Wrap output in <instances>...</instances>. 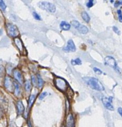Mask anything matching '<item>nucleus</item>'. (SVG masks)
<instances>
[{"mask_svg":"<svg viewBox=\"0 0 122 127\" xmlns=\"http://www.w3.org/2000/svg\"><path fill=\"white\" fill-rule=\"evenodd\" d=\"M83 79L86 82V83L89 86L90 88H92V89L98 91H104V87L100 83V81L97 78L87 77V78H83Z\"/></svg>","mask_w":122,"mask_h":127,"instance_id":"nucleus-1","label":"nucleus"},{"mask_svg":"<svg viewBox=\"0 0 122 127\" xmlns=\"http://www.w3.org/2000/svg\"><path fill=\"white\" fill-rule=\"evenodd\" d=\"M39 7L43 10L48 11L50 12H55L56 11V7L54 4L49 2H40L38 3Z\"/></svg>","mask_w":122,"mask_h":127,"instance_id":"nucleus-2","label":"nucleus"},{"mask_svg":"<svg viewBox=\"0 0 122 127\" xmlns=\"http://www.w3.org/2000/svg\"><path fill=\"white\" fill-rule=\"evenodd\" d=\"M6 29H7V32L9 36L12 37H16L19 34V32L15 25L12 24H7L6 26Z\"/></svg>","mask_w":122,"mask_h":127,"instance_id":"nucleus-3","label":"nucleus"},{"mask_svg":"<svg viewBox=\"0 0 122 127\" xmlns=\"http://www.w3.org/2000/svg\"><path fill=\"white\" fill-rule=\"evenodd\" d=\"M105 64L113 68L116 70H118V67L117 66V63H116V61L115 60L113 57H110V56L105 57Z\"/></svg>","mask_w":122,"mask_h":127,"instance_id":"nucleus-4","label":"nucleus"},{"mask_svg":"<svg viewBox=\"0 0 122 127\" xmlns=\"http://www.w3.org/2000/svg\"><path fill=\"white\" fill-rule=\"evenodd\" d=\"M4 86L9 91L12 92L14 89V83L9 76H6L5 78Z\"/></svg>","mask_w":122,"mask_h":127,"instance_id":"nucleus-5","label":"nucleus"},{"mask_svg":"<svg viewBox=\"0 0 122 127\" xmlns=\"http://www.w3.org/2000/svg\"><path fill=\"white\" fill-rule=\"evenodd\" d=\"M13 74L14 77L15 79L17 81L18 83H19V84H22L24 83V78L23 76H22V73L20 71L19 69H14L13 71Z\"/></svg>","mask_w":122,"mask_h":127,"instance_id":"nucleus-6","label":"nucleus"},{"mask_svg":"<svg viewBox=\"0 0 122 127\" xmlns=\"http://www.w3.org/2000/svg\"><path fill=\"white\" fill-rule=\"evenodd\" d=\"M63 50L66 52H74L76 50V47L72 40H69L67 42L66 47H65Z\"/></svg>","mask_w":122,"mask_h":127,"instance_id":"nucleus-7","label":"nucleus"},{"mask_svg":"<svg viewBox=\"0 0 122 127\" xmlns=\"http://www.w3.org/2000/svg\"><path fill=\"white\" fill-rule=\"evenodd\" d=\"M112 97H110L109 99H107V97H103V99H102V102H103L104 106L108 110H114V108H113V105H112Z\"/></svg>","mask_w":122,"mask_h":127,"instance_id":"nucleus-8","label":"nucleus"},{"mask_svg":"<svg viewBox=\"0 0 122 127\" xmlns=\"http://www.w3.org/2000/svg\"><path fill=\"white\" fill-rule=\"evenodd\" d=\"M66 127H75L74 119L72 114H69L66 120Z\"/></svg>","mask_w":122,"mask_h":127,"instance_id":"nucleus-9","label":"nucleus"},{"mask_svg":"<svg viewBox=\"0 0 122 127\" xmlns=\"http://www.w3.org/2000/svg\"><path fill=\"white\" fill-rule=\"evenodd\" d=\"M56 86H57V88L60 89H64L65 88V85L66 83L65 81L64 80H63L62 79H56Z\"/></svg>","mask_w":122,"mask_h":127,"instance_id":"nucleus-10","label":"nucleus"},{"mask_svg":"<svg viewBox=\"0 0 122 127\" xmlns=\"http://www.w3.org/2000/svg\"><path fill=\"white\" fill-rule=\"evenodd\" d=\"M16 107H17V113H18L19 115H22L24 112V106L22 101L19 100V101L17 102V104H16Z\"/></svg>","mask_w":122,"mask_h":127,"instance_id":"nucleus-11","label":"nucleus"},{"mask_svg":"<svg viewBox=\"0 0 122 127\" xmlns=\"http://www.w3.org/2000/svg\"><path fill=\"white\" fill-rule=\"evenodd\" d=\"M60 27L63 31H68L70 29V24L65 21H62L60 24Z\"/></svg>","mask_w":122,"mask_h":127,"instance_id":"nucleus-12","label":"nucleus"},{"mask_svg":"<svg viewBox=\"0 0 122 127\" xmlns=\"http://www.w3.org/2000/svg\"><path fill=\"white\" fill-rule=\"evenodd\" d=\"M77 29L78 30V32L80 33H82V34H86V33L88 32V28H87L86 26L82 24H80V26H78V28H77Z\"/></svg>","mask_w":122,"mask_h":127,"instance_id":"nucleus-13","label":"nucleus"},{"mask_svg":"<svg viewBox=\"0 0 122 127\" xmlns=\"http://www.w3.org/2000/svg\"><path fill=\"white\" fill-rule=\"evenodd\" d=\"M81 16H82V19L85 21L86 22H89L90 20V17L89 15L87 14V12L85 11H83L81 14Z\"/></svg>","mask_w":122,"mask_h":127,"instance_id":"nucleus-14","label":"nucleus"},{"mask_svg":"<svg viewBox=\"0 0 122 127\" xmlns=\"http://www.w3.org/2000/svg\"><path fill=\"white\" fill-rule=\"evenodd\" d=\"M35 99H36V96L34 95H31L29 96V99L28 101V107L31 109L32 107V104H33L34 102Z\"/></svg>","mask_w":122,"mask_h":127,"instance_id":"nucleus-15","label":"nucleus"},{"mask_svg":"<svg viewBox=\"0 0 122 127\" xmlns=\"http://www.w3.org/2000/svg\"><path fill=\"white\" fill-rule=\"evenodd\" d=\"M25 89H26V91L27 92V93L31 91V81H30L29 80L26 81V83H25Z\"/></svg>","mask_w":122,"mask_h":127,"instance_id":"nucleus-16","label":"nucleus"},{"mask_svg":"<svg viewBox=\"0 0 122 127\" xmlns=\"http://www.w3.org/2000/svg\"><path fill=\"white\" fill-rule=\"evenodd\" d=\"M37 85H38L39 88H42V86H43L44 84L43 79H42V78H41L39 74L37 76Z\"/></svg>","mask_w":122,"mask_h":127,"instance_id":"nucleus-17","label":"nucleus"},{"mask_svg":"<svg viewBox=\"0 0 122 127\" xmlns=\"http://www.w3.org/2000/svg\"><path fill=\"white\" fill-rule=\"evenodd\" d=\"M71 63L72 65H80L82 64V62L79 58H77L75 60H72L71 61Z\"/></svg>","mask_w":122,"mask_h":127,"instance_id":"nucleus-18","label":"nucleus"},{"mask_svg":"<svg viewBox=\"0 0 122 127\" xmlns=\"http://www.w3.org/2000/svg\"><path fill=\"white\" fill-rule=\"evenodd\" d=\"M15 42H16V45L17 46V47L19 48L20 50H21L22 49V42L20 40L19 38H16V39H15Z\"/></svg>","mask_w":122,"mask_h":127,"instance_id":"nucleus-19","label":"nucleus"},{"mask_svg":"<svg viewBox=\"0 0 122 127\" xmlns=\"http://www.w3.org/2000/svg\"><path fill=\"white\" fill-rule=\"evenodd\" d=\"M14 89H15V94H16L17 96L19 95L20 93H21V91H20L19 87V85L17 84V83H14Z\"/></svg>","mask_w":122,"mask_h":127,"instance_id":"nucleus-20","label":"nucleus"},{"mask_svg":"<svg viewBox=\"0 0 122 127\" xmlns=\"http://www.w3.org/2000/svg\"><path fill=\"white\" fill-rule=\"evenodd\" d=\"M70 24L72 25V26H73V27H74V28H75V29H77L78 28V26H80V24L79 23V22H78V21H72L70 22Z\"/></svg>","mask_w":122,"mask_h":127,"instance_id":"nucleus-21","label":"nucleus"},{"mask_svg":"<svg viewBox=\"0 0 122 127\" xmlns=\"http://www.w3.org/2000/svg\"><path fill=\"white\" fill-rule=\"evenodd\" d=\"M5 73V69L3 66L0 65V78H2Z\"/></svg>","mask_w":122,"mask_h":127,"instance_id":"nucleus-22","label":"nucleus"},{"mask_svg":"<svg viewBox=\"0 0 122 127\" xmlns=\"http://www.w3.org/2000/svg\"><path fill=\"white\" fill-rule=\"evenodd\" d=\"M0 8H1L2 11H4L6 8V4H5L4 2L2 0H0Z\"/></svg>","mask_w":122,"mask_h":127,"instance_id":"nucleus-23","label":"nucleus"},{"mask_svg":"<svg viewBox=\"0 0 122 127\" xmlns=\"http://www.w3.org/2000/svg\"><path fill=\"white\" fill-rule=\"evenodd\" d=\"M32 82L35 86L37 85V78L36 76H32Z\"/></svg>","mask_w":122,"mask_h":127,"instance_id":"nucleus-24","label":"nucleus"},{"mask_svg":"<svg viewBox=\"0 0 122 127\" xmlns=\"http://www.w3.org/2000/svg\"><path fill=\"white\" fill-rule=\"evenodd\" d=\"M47 93H46V92H43V93H41V95H39V99L40 100H42V99H43L45 97L47 96Z\"/></svg>","mask_w":122,"mask_h":127,"instance_id":"nucleus-25","label":"nucleus"},{"mask_svg":"<svg viewBox=\"0 0 122 127\" xmlns=\"http://www.w3.org/2000/svg\"><path fill=\"white\" fill-rule=\"evenodd\" d=\"M32 14H33V16L34 17V19H36V20H38V21L41 20V18L39 16V15L37 13H36V12H34L33 13H32Z\"/></svg>","mask_w":122,"mask_h":127,"instance_id":"nucleus-26","label":"nucleus"},{"mask_svg":"<svg viewBox=\"0 0 122 127\" xmlns=\"http://www.w3.org/2000/svg\"><path fill=\"white\" fill-rule=\"evenodd\" d=\"M93 71H94L95 73L97 74H101L102 73V71L100 69L97 68H93Z\"/></svg>","mask_w":122,"mask_h":127,"instance_id":"nucleus-27","label":"nucleus"},{"mask_svg":"<svg viewBox=\"0 0 122 127\" xmlns=\"http://www.w3.org/2000/svg\"><path fill=\"white\" fill-rule=\"evenodd\" d=\"M93 5V0H89V1L87 3V6L88 7H92Z\"/></svg>","mask_w":122,"mask_h":127,"instance_id":"nucleus-28","label":"nucleus"},{"mask_svg":"<svg viewBox=\"0 0 122 127\" xmlns=\"http://www.w3.org/2000/svg\"><path fill=\"white\" fill-rule=\"evenodd\" d=\"M117 12H118V17H119V20L120 21V22H122V11L121 10H118V11H117Z\"/></svg>","mask_w":122,"mask_h":127,"instance_id":"nucleus-29","label":"nucleus"},{"mask_svg":"<svg viewBox=\"0 0 122 127\" xmlns=\"http://www.w3.org/2000/svg\"><path fill=\"white\" fill-rule=\"evenodd\" d=\"M113 31H114L115 32L117 33L118 34H120V31H119V30L118 29V28H117V27H115V26H114V27H113Z\"/></svg>","mask_w":122,"mask_h":127,"instance_id":"nucleus-30","label":"nucleus"},{"mask_svg":"<svg viewBox=\"0 0 122 127\" xmlns=\"http://www.w3.org/2000/svg\"><path fill=\"white\" fill-rule=\"evenodd\" d=\"M118 113H119V114H120V115L121 116H122V108H121V107L118 108Z\"/></svg>","mask_w":122,"mask_h":127,"instance_id":"nucleus-31","label":"nucleus"},{"mask_svg":"<svg viewBox=\"0 0 122 127\" xmlns=\"http://www.w3.org/2000/svg\"><path fill=\"white\" fill-rule=\"evenodd\" d=\"M2 110H1V107H0V119L2 118Z\"/></svg>","mask_w":122,"mask_h":127,"instance_id":"nucleus-32","label":"nucleus"}]
</instances>
